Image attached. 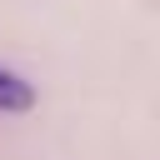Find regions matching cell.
Masks as SVG:
<instances>
[{
    "label": "cell",
    "instance_id": "6da1fadb",
    "mask_svg": "<svg viewBox=\"0 0 160 160\" xmlns=\"http://www.w3.org/2000/svg\"><path fill=\"white\" fill-rule=\"evenodd\" d=\"M30 105H35V90H30V80L0 65V115H25Z\"/></svg>",
    "mask_w": 160,
    "mask_h": 160
}]
</instances>
